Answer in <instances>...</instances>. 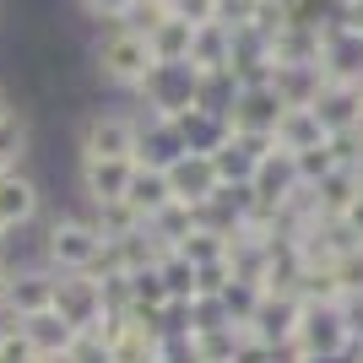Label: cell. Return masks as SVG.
I'll list each match as a JSON object with an SVG mask.
<instances>
[{
  "label": "cell",
  "mask_w": 363,
  "mask_h": 363,
  "mask_svg": "<svg viewBox=\"0 0 363 363\" xmlns=\"http://www.w3.org/2000/svg\"><path fill=\"white\" fill-rule=\"evenodd\" d=\"M325 141H331V130L320 125V114L309 104H288L272 130V147H282V152H309V147H325Z\"/></svg>",
  "instance_id": "2e32d148"
},
{
  "label": "cell",
  "mask_w": 363,
  "mask_h": 363,
  "mask_svg": "<svg viewBox=\"0 0 363 363\" xmlns=\"http://www.w3.org/2000/svg\"><path fill=\"white\" fill-rule=\"evenodd\" d=\"M55 309H60V320H71L76 331H92V325L108 315L104 309V277L98 272H60Z\"/></svg>",
  "instance_id": "ba28073f"
},
{
  "label": "cell",
  "mask_w": 363,
  "mask_h": 363,
  "mask_svg": "<svg viewBox=\"0 0 363 363\" xmlns=\"http://www.w3.org/2000/svg\"><path fill=\"white\" fill-rule=\"evenodd\" d=\"M217 6H223V11H233V6H244V0H217Z\"/></svg>",
  "instance_id": "74e56055"
},
{
  "label": "cell",
  "mask_w": 363,
  "mask_h": 363,
  "mask_svg": "<svg viewBox=\"0 0 363 363\" xmlns=\"http://www.w3.org/2000/svg\"><path fill=\"white\" fill-rule=\"evenodd\" d=\"M147 228H152V239L163 244V250H179V244L196 233V206H184V201H168V206L152 217Z\"/></svg>",
  "instance_id": "603a6c76"
},
{
  "label": "cell",
  "mask_w": 363,
  "mask_h": 363,
  "mask_svg": "<svg viewBox=\"0 0 363 363\" xmlns=\"http://www.w3.org/2000/svg\"><path fill=\"white\" fill-rule=\"evenodd\" d=\"M250 190H255V201H260V206L282 212V206H288V201L303 190L298 163H293V152H282V147H272V152H266V157H260V163L250 168Z\"/></svg>",
  "instance_id": "30bf717a"
},
{
  "label": "cell",
  "mask_w": 363,
  "mask_h": 363,
  "mask_svg": "<svg viewBox=\"0 0 363 363\" xmlns=\"http://www.w3.org/2000/svg\"><path fill=\"white\" fill-rule=\"evenodd\" d=\"M38 363H71V352H60V358H38Z\"/></svg>",
  "instance_id": "8d00e7d4"
},
{
  "label": "cell",
  "mask_w": 363,
  "mask_h": 363,
  "mask_svg": "<svg viewBox=\"0 0 363 363\" xmlns=\"http://www.w3.org/2000/svg\"><path fill=\"white\" fill-rule=\"evenodd\" d=\"M179 255L190 260L196 272H201V266H228V233H212V228L196 223V233L179 244Z\"/></svg>",
  "instance_id": "484cf974"
},
{
  "label": "cell",
  "mask_w": 363,
  "mask_h": 363,
  "mask_svg": "<svg viewBox=\"0 0 363 363\" xmlns=\"http://www.w3.org/2000/svg\"><path fill=\"white\" fill-rule=\"evenodd\" d=\"M168 190H174V201H184V206H201V201H212L217 190H223V179H217V163L206 157V152H184L179 163H168Z\"/></svg>",
  "instance_id": "4fadbf2b"
},
{
  "label": "cell",
  "mask_w": 363,
  "mask_h": 363,
  "mask_svg": "<svg viewBox=\"0 0 363 363\" xmlns=\"http://www.w3.org/2000/svg\"><path fill=\"white\" fill-rule=\"evenodd\" d=\"M358 92H363V87H358Z\"/></svg>",
  "instance_id": "7bdbcfd3"
},
{
  "label": "cell",
  "mask_w": 363,
  "mask_h": 363,
  "mask_svg": "<svg viewBox=\"0 0 363 363\" xmlns=\"http://www.w3.org/2000/svg\"><path fill=\"white\" fill-rule=\"evenodd\" d=\"M28 152H33V130L22 120V108H16L11 120L0 125V168H28Z\"/></svg>",
  "instance_id": "4316f807"
},
{
  "label": "cell",
  "mask_w": 363,
  "mask_h": 363,
  "mask_svg": "<svg viewBox=\"0 0 363 363\" xmlns=\"http://www.w3.org/2000/svg\"><path fill=\"white\" fill-rule=\"evenodd\" d=\"M55 288H60V272L49 260H11V282L0 293V320H33L55 309Z\"/></svg>",
  "instance_id": "277c9868"
},
{
  "label": "cell",
  "mask_w": 363,
  "mask_h": 363,
  "mask_svg": "<svg viewBox=\"0 0 363 363\" xmlns=\"http://www.w3.org/2000/svg\"><path fill=\"white\" fill-rule=\"evenodd\" d=\"M6 250H11V228L0 223V255H6Z\"/></svg>",
  "instance_id": "d590c367"
},
{
  "label": "cell",
  "mask_w": 363,
  "mask_h": 363,
  "mask_svg": "<svg viewBox=\"0 0 363 363\" xmlns=\"http://www.w3.org/2000/svg\"><path fill=\"white\" fill-rule=\"evenodd\" d=\"M190 38H196L190 22L163 16V22L147 33V49H152V60H163V65H190Z\"/></svg>",
  "instance_id": "44dd1931"
},
{
  "label": "cell",
  "mask_w": 363,
  "mask_h": 363,
  "mask_svg": "<svg viewBox=\"0 0 363 363\" xmlns=\"http://www.w3.org/2000/svg\"><path fill=\"white\" fill-rule=\"evenodd\" d=\"M92 71H98V82L114 92H136L141 82H147L152 71V49L141 33H130L125 22H114V28H104L98 38H92Z\"/></svg>",
  "instance_id": "7a4b0ae2"
},
{
  "label": "cell",
  "mask_w": 363,
  "mask_h": 363,
  "mask_svg": "<svg viewBox=\"0 0 363 363\" xmlns=\"http://www.w3.org/2000/svg\"><path fill=\"white\" fill-rule=\"evenodd\" d=\"M130 282V315H163L168 303V288H163V277H157V266H147V272H130L125 277Z\"/></svg>",
  "instance_id": "cb8c5ba5"
},
{
  "label": "cell",
  "mask_w": 363,
  "mask_h": 363,
  "mask_svg": "<svg viewBox=\"0 0 363 363\" xmlns=\"http://www.w3.org/2000/svg\"><path fill=\"white\" fill-rule=\"evenodd\" d=\"M130 6H136V0H76V11L92 16L98 28H114V22H125V16H130Z\"/></svg>",
  "instance_id": "4dcf8cb0"
},
{
  "label": "cell",
  "mask_w": 363,
  "mask_h": 363,
  "mask_svg": "<svg viewBox=\"0 0 363 363\" xmlns=\"http://www.w3.org/2000/svg\"><path fill=\"white\" fill-rule=\"evenodd\" d=\"M6 174H11V168H0V179H6Z\"/></svg>",
  "instance_id": "f35d334b"
},
{
  "label": "cell",
  "mask_w": 363,
  "mask_h": 363,
  "mask_svg": "<svg viewBox=\"0 0 363 363\" xmlns=\"http://www.w3.org/2000/svg\"><path fill=\"white\" fill-rule=\"evenodd\" d=\"M174 125H179V136H184V147L190 152H206L212 157L217 147H223L233 130H228V114H217V108H184V114H174Z\"/></svg>",
  "instance_id": "e0dca14e"
},
{
  "label": "cell",
  "mask_w": 363,
  "mask_h": 363,
  "mask_svg": "<svg viewBox=\"0 0 363 363\" xmlns=\"http://www.w3.org/2000/svg\"><path fill=\"white\" fill-rule=\"evenodd\" d=\"M141 114V108H136ZM184 136H179V125L174 120H157V114H141L136 125V163L141 168H168V163H179L184 157Z\"/></svg>",
  "instance_id": "5bb4252c"
},
{
  "label": "cell",
  "mask_w": 363,
  "mask_h": 363,
  "mask_svg": "<svg viewBox=\"0 0 363 363\" xmlns=\"http://www.w3.org/2000/svg\"><path fill=\"white\" fill-rule=\"evenodd\" d=\"M303 358H325V352H347L352 331H347V309L342 303H303L298 331H293Z\"/></svg>",
  "instance_id": "52a82bcc"
},
{
  "label": "cell",
  "mask_w": 363,
  "mask_h": 363,
  "mask_svg": "<svg viewBox=\"0 0 363 363\" xmlns=\"http://www.w3.org/2000/svg\"><path fill=\"white\" fill-rule=\"evenodd\" d=\"M168 201H174V190H168V174H163V168H141V163H136V174H130V190H125V206H130L141 223H152V217L163 212Z\"/></svg>",
  "instance_id": "ac0fdd59"
},
{
  "label": "cell",
  "mask_w": 363,
  "mask_h": 363,
  "mask_svg": "<svg viewBox=\"0 0 363 363\" xmlns=\"http://www.w3.org/2000/svg\"><path fill=\"white\" fill-rule=\"evenodd\" d=\"M309 108L320 114V125H325L331 136H347V130H358V125H363V92L347 87V82H325Z\"/></svg>",
  "instance_id": "9a60e30c"
},
{
  "label": "cell",
  "mask_w": 363,
  "mask_h": 363,
  "mask_svg": "<svg viewBox=\"0 0 363 363\" xmlns=\"http://www.w3.org/2000/svg\"><path fill=\"white\" fill-rule=\"evenodd\" d=\"M282 108L288 104L277 98V87H239V98L228 104V130H239V136H272Z\"/></svg>",
  "instance_id": "8fae6325"
},
{
  "label": "cell",
  "mask_w": 363,
  "mask_h": 363,
  "mask_svg": "<svg viewBox=\"0 0 363 363\" xmlns=\"http://www.w3.org/2000/svg\"><path fill=\"white\" fill-rule=\"evenodd\" d=\"M196 87H201V76L196 65H163V60H152L147 82H141L130 98H136L141 114H157V120H174V114H184V108H196Z\"/></svg>",
  "instance_id": "5b68a950"
},
{
  "label": "cell",
  "mask_w": 363,
  "mask_h": 363,
  "mask_svg": "<svg viewBox=\"0 0 363 363\" xmlns=\"http://www.w3.org/2000/svg\"><path fill=\"white\" fill-rule=\"evenodd\" d=\"M168 16H179L190 28H206V22H223V6L217 0H168Z\"/></svg>",
  "instance_id": "f546056e"
},
{
  "label": "cell",
  "mask_w": 363,
  "mask_h": 363,
  "mask_svg": "<svg viewBox=\"0 0 363 363\" xmlns=\"http://www.w3.org/2000/svg\"><path fill=\"white\" fill-rule=\"evenodd\" d=\"M358 136H363V125H358Z\"/></svg>",
  "instance_id": "60d3db41"
},
{
  "label": "cell",
  "mask_w": 363,
  "mask_h": 363,
  "mask_svg": "<svg viewBox=\"0 0 363 363\" xmlns=\"http://www.w3.org/2000/svg\"><path fill=\"white\" fill-rule=\"evenodd\" d=\"M22 331H28V342L38 347V358H60V352H71V342H76V325L60 320V309H44V315L22 320Z\"/></svg>",
  "instance_id": "ffe728a7"
},
{
  "label": "cell",
  "mask_w": 363,
  "mask_h": 363,
  "mask_svg": "<svg viewBox=\"0 0 363 363\" xmlns=\"http://www.w3.org/2000/svg\"><path fill=\"white\" fill-rule=\"evenodd\" d=\"M157 277H163V288H168V298H174V303L196 298V266H190L179 250H163V255H157Z\"/></svg>",
  "instance_id": "d4e9b609"
},
{
  "label": "cell",
  "mask_w": 363,
  "mask_h": 363,
  "mask_svg": "<svg viewBox=\"0 0 363 363\" xmlns=\"http://www.w3.org/2000/svg\"><path fill=\"white\" fill-rule=\"evenodd\" d=\"M71 363H108V342H104V331H76V342H71Z\"/></svg>",
  "instance_id": "1f68e13d"
},
{
  "label": "cell",
  "mask_w": 363,
  "mask_h": 363,
  "mask_svg": "<svg viewBox=\"0 0 363 363\" xmlns=\"http://www.w3.org/2000/svg\"><path fill=\"white\" fill-rule=\"evenodd\" d=\"M157 6H168V0H157Z\"/></svg>",
  "instance_id": "ab89813d"
},
{
  "label": "cell",
  "mask_w": 363,
  "mask_h": 363,
  "mask_svg": "<svg viewBox=\"0 0 363 363\" xmlns=\"http://www.w3.org/2000/svg\"><path fill=\"white\" fill-rule=\"evenodd\" d=\"M260 363H266V358H260Z\"/></svg>",
  "instance_id": "b9f144b4"
},
{
  "label": "cell",
  "mask_w": 363,
  "mask_h": 363,
  "mask_svg": "<svg viewBox=\"0 0 363 363\" xmlns=\"http://www.w3.org/2000/svg\"><path fill=\"white\" fill-rule=\"evenodd\" d=\"M190 65L196 71H228L233 65V28L228 22H206L190 38Z\"/></svg>",
  "instance_id": "d6986e66"
},
{
  "label": "cell",
  "mask_w": 363,
  "mask_h": 363,
  "mask_svg": "<svg viewBox=\"0 0 363 363\" xmlns=\"http://www.w3.org/2000/svg\"><path fill=\"white\" fill-rule=\"evenodd\" d=\"M11 114H16V98H11V92H6V87H0V125L11 120Z\"/></svg>",
  "instance_id": "836d02e7"
},
{
  "label": "cell",
  "mask_w": 363,
  "mask_h": 363,
  "mask_svg": "<svg viewBox=\"0 0 363 363\" xmlns=\"http://www.w3.org/2000/svg\"><path fill=\"white\" fill-rule=\"evenodd\" d=\"M104 244L108 239L87 212H49L38 223V260H49L55 272H98Z\"/></svg>",
  "instance_id": "6da1fadb"
},
{
  "label": "cell",
  "mask_w": 363,
  "mask_h": 363,
  "mask_svg": "<svg viewBox=\"0 0 363 363\" xmlns=\"http://www.w3.org/2000/svg\"><path fill=\"white\" fill-rule=\"evenodd\" d=\"M0 363H38V347L28 342L22 320H0Z\"/></svg>",
  "instance_id": "f1b7e54d"
},
{
  "label": "cell",
  "mask_w": 363,
  "mask_h": 363,
  "mask_svg": "<svg viewBox=\"0 0 363 363\" xmlns=\"http://www.w3.org/2000/svg\"><path fill=\"white\" fill-rule=\"evenodd\" d=\"M6 282H11V260L0 255V293H6Z\"/></svg>",
  "instance_id": "e575fe53"
},
{
  "label": "cell",
  "mask_w": 363,
  "mask_h": 363,
  "mask_svg": "<svg viewBox=\"0 0 363 363\" xmlns=\"http://www.w3.org/2000/svg\"><path fill=\"white\" fill-rule=\"evenodd\" d=\"M136 108H87L76 130V157H130L136 163Z\"/></svg>",
  "instance_id": "3957f363"
},
{
  "label": "cell",
  "mask_w": 363,
  "mask_h": 363,
  "mask_svg": "<svg viewBox=\"0 0 363 363\" xmlns=\"http://www.w3.org/2000/svg\"><path fill=\"white\" fill-rule=\"evenodd\" d=\"M130 174H136V163H130V157H76V190H82V212H98V206L125 201Z\"/></svg>",
  "instance_id": "8992f818"
},
{
  "label": "cell",
  "mask_w": 363,
  "mask_h": 363,
  "mask_svg": "<svg viewBox=\"0 0 363 363\" xmlns=\"http://www.w3.org/2000/svg\"><path fill=\"white\" fill-rule=\"evenodd\" d=\"M92 223H98V233H104V239H125V233H141V217L130 212V206H125V201H114V206H98V212H87Z\"/></svg>",
  "instance_id": "83f0119b"
},
{
  "label": "cell",
  "mask_w": 363,
  "mask_h": 363,
  "mask_svg": "<svg viewBox=\"0 0 363 363\" xmlns=\"http://www.w3.org/2000/svg\"><path fill=\"white\" fill-rule=\"evenodd\" d=\"M336 223H342V228H347V233H352V239L363 244V190H358V196H352V206H347V212H342V217H336Z\"/></svg>",
  "instance_id": "d6a6232c"
},
{
  "label": "cell",
  "mask_w": 363,
  "mask_h": 363,
  "mask_svg": "<svg viewBox=\"0 0 363 363\" xmlns=\"http://www.w3.org/2000/svg\"><path fill=\"white\" fill-rule=\"evenodd\" d=\"M320 71H325V82L363 87V28H358V22H331V28H325Z\"/></svg>",
  "instance_id": "9c48e42d"
},
{
  "label": "cell",
  "mask_w": 363,
  "mask_h": 363,
  "mask_svg": "<svg viewBox=\"0 0 363 363\" xmlns=\"http://www.w3.org/2000/svg\"><path fill=\"white\" fill-rule=\"evenodd\" d=\"M272 87H277V98H282V104H315L320 87H325V71H320V65L288 60V65H277Z\"/></svg>",
  "instance_id": "7402d4cb"
},
{
  "label": "cell",
  "mask_w": 363,
  "mask_h": 363,
  "mask_svg": "<svg viewBox=\"0 0 363 363\" xmlns=\"http://www.w3.org/2000/svg\"><path fill=\"white\" fill-rule=\"evenodd\" d=\"M0 223L6 228H38L44 223V184L28 168H11L0 179Z\"/></svg>",
  "instance_id": "7c38bea8"
}]
</instances>
